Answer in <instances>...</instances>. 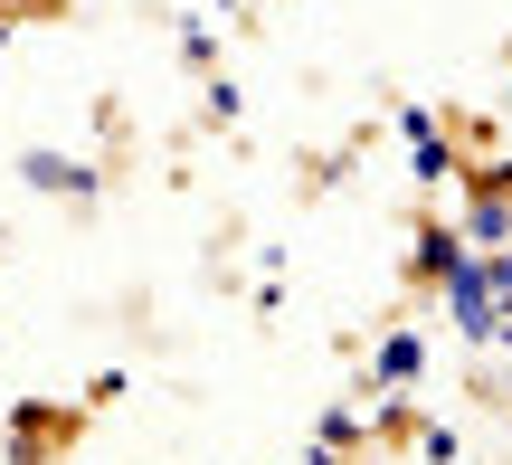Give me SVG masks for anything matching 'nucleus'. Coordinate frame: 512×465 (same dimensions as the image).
<instances>
[{
	"label": "nucleus",
	"instance_id": "f257e3e1",
	"mask_svg": "<svg viewBox=\"0 0 512 465\" xmlns=\"http://www.w3.org/2000/svg\"><path fill=\"white\" fill-rule=\"evenodd\" d=\"M503 304H512V266H494V257L465 247V257L446 266V314H456V333L494 342V333H503Z\"/></svg>",
	"mask_w": 512,
	"mask_h": 465
},
{
	"label": "nucleus",
	"instance_id": "f03ea898",
	"mask_svg": "<svg viewBox=\"0 0 512 465\" xmlns=\"http://www.w3.org/2000/svg\"><path fill=\"white\" fill-rule=\"evenodd\" d=\"M408 143H418V181H446V143H437V124H427V114H408Z\"/></svg>",
	"mask_w": 512,
	"mask_h": 465
},
{
	"label": "nucleus",
	"instance_id": "7ed1b4c3",
	"mask_svg": "<svg viewBox=\"0 0 512 465\" xmlns=\"http://www.w3.org/2000/svg\"><path fill=\"white\" fill-rule=\"evenodd\" d=\"M494 238H512V209L503 200H475V209H465V247H494Z\"/></svg>",
	"mask_w": 512,
	"mask_h": 465
},
{
	"label": "nucleus",
	"instance_id": "20e7f679",
	"mask_svg": "<svg viewBox=\"0 0 512 465\" xmlns=\"http://www.w3.org/2000/svg\"><path fill=\"white\" fill-rule=\"evenodd\" d=\"M456 257H465V238H456V228H427V238H418V266H427V276H446Z\"/></svg>",
	"mask_w": 512,
	"mask_h": 465
},
{
	"label": "nucleus",
	"instance_id": "39448f33",
	"mask_svg": "<svg viewBox=\"0 0 512 465\" xmlns=\"http://www.w3.org/2000/svg\"><path fill=\"white\" fill-rule=\"evenodd\" d=\"M380 380H418V333H389V352H380Z\"/></svg>",
	"mask_w": 512,
	"mask_h": 465
},
{
	"label": "nucleus",
	"instance_id": "423d86ee",
	"mask_svg": "<svg viewBox=\"0 0 512 465\" xmlns=\"http://www.w3.org/2000/svg\"><path fill=\"white\" fill-rule=\"evenodd\" d=\"M29 181H38V190H67L76 171H67V152H29Z\"/></svg>",
	"mask_w": 512,
	"mask_h": 465
},
{
	"label": "nucleus",
	"instance_id": "0eeeda50",
	"mask_svg": "<svg viewBox=\"0 0 512 465\" xmlns=\"http://www.w3.org/2000/svg\"><path fill=\"white\" fill-rule=\"evenodd\" d=\"M323 465H332V456H323Z\"/></svg>",
	"mask_w": 512,
	"mask_h": 465
}]
</instances>
